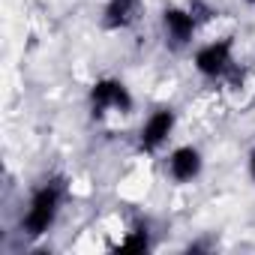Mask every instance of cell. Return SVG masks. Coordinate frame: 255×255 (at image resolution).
<instances>
[{
    "label": "cell",
    "mask_w": 255,
    "mask_h": 255,
    "mask_svg": "<svg viewBox=\"0 0 255 255\" xmlns=\"http://www.w3.org/2000/svg\"><path fill=\"white\" fill-rule=\"evenodd\" d=\"M63 198H66V183H63L60 177L42 180V183L30 192L27 210H24V216H21V231H24L27 237H42V234H48L51 225H54L57 216H60Z\"/></svg>",
    "instance_id": "obj_1"
},
{
    "label": "cell",
    "mask_w": 255,
    "mask_h": 255,
    "mask_svg": "<svg viewBox=\"0 0 255 255\" xmlns=\"http://www.w3.org/2000/svg\"><path fill=\"white\" fill-rule=\"evenodd\" d=\"M192 66L207 81H219V78L231 75L234 72V39L222 36V39H213V42L201 45L192 57Z\"/></svg>",
    "instance_id": "obj_2"
},
{
    "label": "cell",
    "mask_w": 255,
    "mask_h": 255,
    "mask_svg": "<svg viewBox=\"0 0 255 255\" xmlns=\"http://www.w3.org/2000/svg\"><path fill=\"white\" fill-rule=\"evenodd\" d=\"M90 111H93V117L99 120V117H105V114H129L132 111V93H129V87H126L120 78H99V81H93V87H90Z\"/></svg>",
    "instance_id": "obj_3"
},
{
    "label": "cell",
    "mask_w": 255,
    "mask_h": 255,
    "mask_svg": "<svg viewBox=\"0 0 255 255\" xmlns=\"http://www.w3.org/2000/svg\"><path fill=\"white\" fill-rule=\"evenodd\" d=\"M174 126H177V111L168 108V105L156 108V111L144 120L141 132H138V150H141V153H156L159 147H165V141H168L171 132H174Z\"/></svg>",
    "instance_id": "obj_4"
},
{
    "label": "cell",
    "mask_w": 255,
    "mask_h": 255,
    "mask_svg": "<svg viewBox=\"0 0 255 255\" xmlns=\"http://www.w3.org/2000/svg\"><path fill=\"white\" fill-rule=\"evenodd\" d=\"M198 15L192 9H183V6H165L162 9V30H165V42L171 48H186L192 39H195V30H198Z\"/></svg>",
    "instance_id": "obj_5"
},
{
    "label": "cell",
    "mask_w": 255,
    "mask_h": 255,
    "mask_svg": "<svg viewBox=\"0 0 255 255\" xmlns=\"http://www.w3.org/2000/svg\"><path fill=\"white\" fill-rule=\"evenodd\" d=\"M204 168V159H201V150L192 147V144H183V147H174L168 153V162H165V171L174 183H192Z\"/></svg>",
    "instance_id": "obj_6"
},
{
    "label": "cell",
    "mask_w": 255,
    "mask_h": 255,
    "mask_svg": "<svg viewBox=\"0 0 255 255\" xmlns=\"http://www.w3.org/2000/svg\"><path fill=\"white\" fill-rule=\"evenodd\" d=\"M141 15V0H108L102 9V27L105 30H126Z\"/></svg>",
    "instance_id": "obj_7"
},
{
    "label": "cell",
    "mask_w": 255,
    "mask_h": 255,
    "mask_svg": "<svg viewBox=\"0 0 255 255\" xmlns=\"http://www.w3.org/2000/svg\"><path fill=\"white\" fill-rule=\"evenodd\" d=\"M117 252H144V249H150V234H147V225H138V228H132L129 234H126L117 246H114Z\"/></svg>",
    "instance_id": "obj_8"
},
{
    "label": "cell",
    "mask_w": 255,
    "mask_h": 255,
    "mask_svg": "<svg viewBox=\"0 0 255 255\" xmlns=\"http://www.w3.org/2000/svg\"><path fill=\"white\" fill-rule=\"evenodd\" d=\"M249 177L255 180V147H252V153H249Z\"/></svg>",
    "instance_id": "obj_9"
},
{
    "label": "cell",
    "mask_w": 255,
    "mask_h": 255,
    "mask_svg": "<svg viewBox=\"0 0 255 255\" xmlns=\"http://www.w3.org/2000/svg\"><path fill=\"white\" fill-rule=\"evenodd\" d=\"M246 3H255V0H246Z\"/></svg>",
    "instance_id": "obj_10"
}]
</instances>
